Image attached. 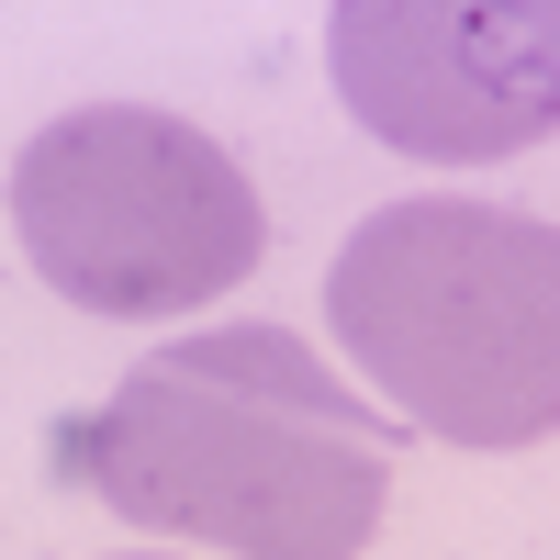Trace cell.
<instances>
[{"instance_id":"1","label":"cell","mask_w":560,"mask_h":560,"mask_svg":"<svg viewBox=\"0 0 560 560\" xmlns=\"http://www.w3.org/2000/svg\"><path fill=\"white\" fill-rule=\"evenodd\" d=\"M57 471L124 527L236 560H359L393 516V438L280 325L168 337L57 427Z\"/></svg>"},{"instance_id":"2","label":"cell","mask_w":560,"mask_h":560,"mask_svg":"<svg viewBox=\"0 0 560 560\" xmlns=\"http://www.w3.org/2000/svg\"><path fill=\"white\" fill-rule=\"evenodd\" d=\"M337 348L404 427L448 448H538L560 427V224L504 202H382L325 269Z\"/></svg>"},{"instance_id":"3","label":"cell","mask_w":560,"mask_h":560,"mask_svg":"<svg viewBox=\"0 0 560 560\" xmlns=\"http://www.w3.org/2000/svg\"><path fill=\"white\" fill-rule=\"evenodd\" d=\"M12 236L79 314H191L258 269L269 213L202 124L158 102H90L12 158Z\"/></svg>"},{"instance_id":"4","label":"cell","mask_w":560,"mask_h":560,"mask_svg":"<svg viewBox=\"0 0 560 560\" xmlns=\"http://www.w3.org/2000/svg\"><path fill=\"white\" fill-rule=\"evenodd\" d=\"M337 102L427 168H493L560 135V0H337Z\"/></svg>"}]
</instances>
